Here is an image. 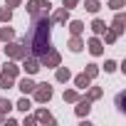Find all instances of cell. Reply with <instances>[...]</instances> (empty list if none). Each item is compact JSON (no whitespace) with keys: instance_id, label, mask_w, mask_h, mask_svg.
Wrapping results in <instances>:
<instances>
[{"instance_id":"20","label":"cell","mask_w":126,"mask_h":126,"mask_svg":"<svg viewBox=\"0 0 126 126\" xmlns=\"http://www.w3.org/2000/svg\"><path fill=\"white\" fill-rule=\"evenodd\" d=\"M87 10L89 13H96L99 10V0H87Z\"/></svg>"},{"instance_id":"21","label":"cell","mask_w":126,"mask_h":126,"mask_svg":"<svg viewBox=\"0 0 126 126\" xmlns=\"http://www.w3.org/2000/svg\"><path fill=\"white\" fill-rule=\"evenodd\" d=\"M109 5H111L114 10H121V8L126 5V0H109Z\"/></svg>"},{"instance_id":"14","label":"cell","mask_w":126,"mask_h":126,"mask_svg":"<svg viewBox=\"0 0 126 126\" xmlns=\"http://www.w3.org/2000/svg\"><path fill=\"white\" fill-rule=\"evenodd\" d=\"M0 37H3L5 42H10V40L15 37V32H13V27H3V30H0Z\"/></svg>"},{"instance_id":"2","label":"cell","mask_w":126,"mask_h":126,"mask_svg":"<svg viewBox=\"0 0 126 126\" xmlns=\"http://www.w3.org/2000/svg\"><path fill=\"white\" fill-rule=\"evenodd\" d=\"M35 99L42 104V101H49L52 99V87H47V84H35Z\"/></svg>"},{"instance_id":"18","label":"cell","mask_w":126,"mask_h":126,"mask_svg":"<svg viewBox=\"0 0 126 126\" xmlns=\"http://www.w3.org/2000/svg\"><path fill=\"white\" fill-rule=\"evenodd\" d=\"M0 87L10 89V87H13V77H8V74H0Z\"/></svg>"},{"instance_id":"27","label":"cell","mask_w":126,"mask_h":126,"mask_svg":"<svg viewBox=\"0 0 126 126\" xmlns=\"http://www.w3.org/2000/svg\"><path fill=\"white\" fill-rule=\"evenodd\" d=\"M37 119H40V121H52V116H49L47 111H40V114H37Z\"/></svg>"},{"instance_id":"30","label":"cell","mask_w":126,"mask_h":126,"mask_svg":"<svg viewBox=\"0 0 126 126\" xmlns=\"http://www.w3.org/2000/svg\"><path fill=\"white\" fill-rule=\"evenodd\" d=\"M104 35H106V42H114V40H116V35H114V32H106V30H104Z\"/></svg>"},{"instance_id":"28","label":"cell","mask_w":126,"mask_h":126,"mask_svg":"<svg viewBox=\"0 0 126 126\" xmlns=\"http://www.w3.org/2000/svg\"><path fill=\"white\" fill-rule=\"evenodd\" d=\"M84 74H89V77H94V74H96V64H89V67H87V72H84Z\"/></svg>"},{"instance_id":"26","label":"cell","mask_w":126,"mask_h":126,"mask_svg":"<svg viewBox=\"0 0 126 126\" xmlns=\"http://www.w3.org/2000/svg\"><path fill=\"white\" fill-rule=\"evenodd\" d=\"M104 69H106V72H114V69H116V62H111V59H106V64H104Z\"/></svg>"},{"instance_id":"4","label":"cell","mask_w":126,"mask_h":126,"mask_svg":"<svg viewBox=\"0 0 126 126\" xmlns=\"http://www.w3.org/2000/svg\"><path fill=\"white\" fill-rule=\"evenodd\" d=\"M5 52H8L13 59H20V57H25V54H27V47H22V45H8V47H5Z\"/></svg>"},{"instance_id":"3","label":"cell","mask_w":126,"mask_h":126,"mask_svg":"<svg viewBox=\"0 0 126 126\" xmlns=\"http://www.w3.org/2000/svg\"><path fill=\"white\" fill-rule=\"evenodd\" d=\"M40 64H45V67H57V64H59V52H54V49L49 47V49L40 57Z\"/></svg>"},{"instance_id":"5","label":"cell","mask_w":126,"mask_h":126,"mask_svg":"<svg viewBox=\"0 0 126 126\" xmlns=\"http://www.w3.org/2000/svg\"><path fill=\"white\" fill-rule=\"evenodd\" d=\"M22 67H25L27 74H35V72L40 69V62H37V59H25V64H22Z\"/></svg>"},{"instance_id":"25","label":"cell","mask_w":126,"mask_h":126,"mask_svg":"<svg viewBox=\"0 0 126 126\" xmlns=\"http://www.w3.org/2000/svg\"><path fill=\"white\" fill-rule=\"evenodd\" d=\"M64 101H77V92H64Z\"/></svg>"},{"instance_id":"9","label":"cell","mask_w":126,"mask_h":126,"mask_svg":"<svg viewBox=\"0 0 126 126\" xmlns=\"http://www.w3.org/2000/svg\"><path fill=\"white\" fill-rule=\"evenodd\" d=\"M52 20H54V22H64V20H67V8H59V10L52 15Z\"/></svg>"},{"instance_id":"12","label":"cell","mask_w":126,"mask_h":126,"mask_svg":"<svg viewBox=\"0 0 126 126\" xmlns=\"http://www.w3.org/2000/svg\"><path fill=\"white\" fill-rule=\"evenodd\" d=\"M77 114H79V116L89 114V99H82V101H79V106H77Z\"/></svg>"},{"instance_id":"10","label":"cell","mask_w":126,"mask_h":126,"mask_svg":"<svg viewBox=\"0 0 126 126\" xmlns=\"http://www.w3.org/2000/svg\"><path fill=\"white\" fill-rule=\"evenodd\" d=\"M17 72H20V69L13 64V62H10V64H5V69H3V74H8V77H13V79L17 77Z\"/></svg>"},{"instance_id":"19","label":"cell","mask_w":126,"mask_h":126,"mask_svg":"<svg viewBox=\"0 0 126 126\" xmlns=\"http://www.w3.org/2000/svg\"><path fill=\"white\" fill-rule=\"evenodd\" d=\"M10 17H13V10H10V8H3V10H0V20H3V22H10Z\"/></svg>"},{"instance_id":"8","label":"cell","mask_w":126,"mask_h":126,"mask_svg":"<svg viewBox=\"0 0 126 126\" xmlns=\"http://www.w3.org/2000/svg\"><path fill=\"white\" fill-rule=\"evenodd\" d=\"M20 89H22L25 94H30V92L35 89V82H32V79H20Z\"/></svg>"},{"instance_id":"31","label":"cell","mask_w":126,"mask_h":126,"mask_svg":"<svg viewBox=\"0 0 126 126\" xmlns=\"http://www.w3.org/2000/svg\"><path fill=\"white\" fill-rule=\"evenodd\" d=\"M15 5H20V0H8V8H15Z\"/></svg>"},{"instance_id":"23","label":"cell","mask_w":126,"mask_h":126,"mask_svg":"<svg viewBox=\"0 0 126 126\" xmlns=\"http://www.w3.org/2000/svg\"><path fill=\"white\" fill-rule=\"evenodd\" d=\"M99 96H101V89H99V87H94V89L89 92V96H87V99L92 101V99H99Z\"/></svg>"},{"instance_id":"6","label":"cell","mask_w":126,"mask_h":126,"mask_svg":"<svg viewBox=\"0 0 126 126\" xmlns=\"http://www.w3.org/2000/svg\"><path fill=\"white\" fill-rule=\"evenodd\" d=\"M111 32H114L116 37L124 32V15H116V20H114V30H111Z\"/></svg>"},{"instance_id":"13","label":"cell","mask_w":126,"mask_h":126,"mask_svg":"<svg viewBox=\"0 0 126 126\" xmlns=\"http://www.w3.org/2000/svg\"><path fill=\"white\" fill-rule=\"evenodd\" d=\"M72 74H69V69H64V67H59L57 69V82H67Z\"/></svg>"},{"instance_id":"7","label":"cell","mask_w":126,"mask_h":126,"mask_svg":"<svg viewBox=\"0 0 126 126\" xmlns=\"http://www.w3.org/2000/svg\"><path fill=\"white\" fill-rule=\"evenodd\" d=\"M101 49H104V47H101V42H99L96 37L89 40V52H92V54H101Z\"/></svg>"},{"instance_id":"16","label":"cell","mask_w":126,"mask_h":126,"mask_svg":"<svg viewBox=\"0 0 126 126\" xmlns=\"http://www.w3.org/2000/svg\"><path fill=\"white\" fill-rule=\"evenodd\" d=\"M92 30H94L96 35H104V30H106V25H104L101 20H94V25H92Z\"/></svg>"},{"instance_id":"22","label":"cell","mask_w":126,"mask_h":126,"mask_svg":"<svg viewBox=\"0 0 126 126\" xmlns=\"http://www.w3.org/2000/svg\"><path fill=\"white\" fill-rule=\"evenodd\" d=\"M10 106H13V104H10L8 99H0V114H5V111H10Z\"/></svg>"},{"instance_id":"11","label":"cell","mask_w":126,"mask_h":126,"mask_svg":"<svg viewBox=\"0 0 126 126\" xmlns=\"http://www.w3.org/2000/svg\"><path fill=\"white\" fill-rule=\"evenodd\" d=\"M89 79H92L89 74H79V77H77V87H79V89H87V87H89Z\"/></svg>"},{"instance_id":"1","label":"cell","mask_w":126,"mask_h":126,"mask_svg":"<svg viewBox=\"0 0 126 126\" xmlns=\"http://www.w3.org/2000/svg\"><path fill=\"white\" fill-rule=\"evenodd\" d=\"M25 47H30V52L35 57H42L49 49V20L47 17L35 15V25L25 35Z\"/></svg>"},{"instance_id":"29","label":"cell","mask_w":126,"mask_h":126,"mask_svg":"<svg viewBox=\"0 0 126 126\" xmlns=\"http://www.w3.org/2000/svg\"><path fill=\"white\" fill-rule=\"evenodd\" d=\"M77 3H79V0H64V8H67V10H69V8H74V5H77Z\"/></svg>"},{"instance_id":"17","label":"cell","mask_w":126,"mask_h":126,"mask_svg":"<svg viewBox=\"0 0 126 126\" xmlns=\"http://www.w3.org/2000/svg\"><path fill=\"white\" fill-rule=\"evenodd\" d=\"M69 49H72V52H79V49H82V40H79L77 35L72 37V42H69Z\"/></svg>"},{"instance_id":"24","label":"cell","mask_w":126,"mask_h":126,"mask_svg":"<svg viewBox=\"0 0 126 126\" xmlns=\"http://www.w3.org/2000/svg\"><path fill=\"white\" fill-rule=\"evenodd\" d=\"M30 106H32V104H30L27 99H20V104H17V109H20V111H27Z\"/></svg>"},{"instance_id":"15","label":"cell","mask_w":126,"mask_h":126,"mask_svg":"<svg viewBox=\"0 0 126 126\" xmlns=\"http://www.w3.org/2000/svg\"><path fill=\"white\" fill-rule=\"evenodd\" d=\"M69 30H72V35H82V30H84V25H82L79 20H74V22L69 25Z\"/></svg>"}]
</instances>
